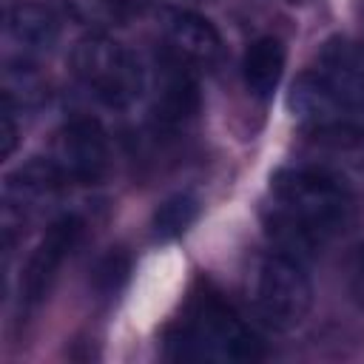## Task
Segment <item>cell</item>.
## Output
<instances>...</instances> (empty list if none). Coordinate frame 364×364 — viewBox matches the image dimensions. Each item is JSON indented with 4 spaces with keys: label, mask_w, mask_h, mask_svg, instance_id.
I'll return each mask as SVG.
<instances>
[{
    "label": "cell",
    "mask_w": 364,
    "mask_h": 364,
    "mask_svg": "<svg viewBox=\"0 0 364 364\" xmlns=\"http://www.w3.org/2000/svg\"><path fill=\"white\" fill-rule=\"evenodd\" d=\"M353 219V196L327 171L290 168L270 182L264 222L270 236L296 259L318 250Z\"/></svg>",
    "instance_id": "1"
},
{
    "label": "cell",
    "mask_w": 364,
    "mask_h": 364,
    "mask_svg": "<svg viewBox=\"0 0 364 364\" xmlns=\"http://www.w3.org/2000/svg\"><path fill=\"white\" fill-rule=\"evenodd\" d=\"M168 355L176 361L242 364L262 358V341L222 299L199 296L171 330Z\"/></svg>",
    "instance_id": "2"
},
{
    "label": "cell",
    "mask_w": 364,
    "mask_h": 364,
    "mask_svg": "<svg viewBox=\"0 0 364 364\" xmlns=\"http://www.w3.org/2000/svg\"><path fill=\"white\" fill-rule=\"evenodd\" d=\"M77 80L108 108H128L145 91V71L134 51L105 31H91L71 51Z\"/></svg>",
    "instance_id": "3"
},
{
    "label": "cell",
    "mask_w": 364,
    "mask_h": 364,
    "mask_svg": "<svg viewBox=\"0 0 364 364\" xmlns=\"http://www.w3.org/2000/svg\"><path fill=\"white\" fill-rule=\"evenodd\" d=\"M253 299L267 324L293 330L304 321L313 304V287L301 262L290 253H270L256 270Z\"/></svg>",
    "instance_id": "4"
},
{
    "label": "cell",
    "mask_w": 364,
    "mask_h": 364,
    "mask_svg": "<svg viewBox=\"0 0 364 364\" xmlns=\"http://www.w3.org/2000/svg\"><path fill=\"white\" fill-rule=\"evenodd\" d=\"M48 159L54 162V168L65 182L94 185L108 173V165H111L108 136L97 119H88V117L71 119L57 131Z\"/></svg>",
    "instance_id": "5"
},
{
    "label": "cell",
    "mask_w": 364,
    "mask_h": 364,
    "mask_svg": "<svg viewBox=\"0 0 364 364\" xmlns=\"http://www.w3.org/2000/svg\"><path fill=\"white\" fill-rule=\"evenodd\" d=\"M80 236H82V222L77 216H60L57 222H51V228L46 230V236L40 239V245L34 247V253L23 270V279H20L23 307L31 310L48 296L63 262L71 256Z\"/></svg>",
    "instance_id": "6"
},
{
    "label": "cell",
    "mask_w": 364,
    "mask_h": 364,
    "mask_svg": "<svg viewBox=\"0 0 364 364\" xmlns=\"http://www.w3.org/2000/svg\"><path fill=\"white\" fill-rule=\"evenodd\" d=\"M162 54L193 71H210L222 60V37L210 20L193 11H168L162 20Z\"/></svg>",
    "instance_id": "7"
},
{
    "label": "cell",
    "mask_w": 364,
    "mask_h": 364,
    "mask_svg": "<svg viewBox=\"0 0 364 364\" xmlns=\"http://www.w3.org/2000/svg\"><path fill=\"white\" fill-rule=\"evenodd\" d=\"M199 111L196 71L159 54V74L154 91V122L165 131L185 128Z\"/></svg>",
    "instance_id": "8"
},
{
    "label": "cell",
    "mask_w": 364,
    "mask_h": 364,
    "mask_svg": "<svg viewBox=\"0 0 364 364\" xmlns=\"http://www.w3.org/2000/svg\"><path fill=\"white\" fill-rule=\"evenodd\" d=\"M316 74L353 114L364 111V43L333 40L318 57Z\"/></svg>",
    "instance_id": "9"
},
{
    "label": "cell",
    "mask_w": 364,
    "mask_h": 364,
    "mask_svg": "<svg viewBox=\"0 0 364 364\" xmlns=\"http://www.w3.org/2000/svg\"><path fill=\"white\" fill-rule=\"evenodd\" d=\"M284 71V46L276 37H259L256 43H250V48L245 51V63H242V74H245V85L253 97L267 100Z\"/></svg>",
    "instance_id": "10"
},
{
    "label": "cell",
    "mask_w": 364,
    "mask_h": 364,
    "mask_svg": "<svg viewBox=\"0 0 364 364\" xmlns=\"http://www.w3.org/2000/svg\"><path fill=\"white\" fill-rule=\"evenodd\" d=\"M57 17L43 6H17L9 14V34L23 51H43L57 40Z\"/></svg>",
    "instance_id": "11"
},
{
    "label": "cell",
    "mask_w": 364,
    "mask_h": 364,
    "mask_svg": "<svg viewBox=\"0 0 364 364\" xmlns=\"http://www.w3.org/2000/svg\"><path fill=\"white\" fill-rule=\"evenodd\" d=\"M151 0H68L74 20L97 28L122 26L131 17H139Z\"/></svg>",
    "instance_id": "12"
},
{
    "label": "cell",
    "mask_w": 364,
    "mask_h": 364,
    "mask_svg": "<svg viewBox=\"0 0 364 364\" xmlns=\"http://www.w3.org/2000/svg\"><path fill=\"white\" fill-rule=\"evenodd\" d=\"M196 219V199L193 196H173L156 210V233L159 236H179Z\"/></svg>",
    "instance_id": "13"
},
{
    "label": "cell",
    "mask_w": 364,
    "mask_h": 364,
    "mask_svg": "<svg viewBox=\"0 0 364 364\" xmlns=\"http://www.w3.org/2000/svg\"><path fill=\"white\" fill-rule=\"evenodd\" d=\"M347 287H350V296L355 301L358 310H364V245L353 253L350 259V267H347Z\"/></svg>",
    "instance_id": "14"
},
{
    "label": "cell",
    "mask_w": 364,
    "mask_h": 364,
    "mask_svg": "<svg viewBox=\"0 0 364 364\" xmlns=\"http://www.w3.org/2000/svg\"><path fill=\"white\" fill-rule=\"evenodd\" d=\"M14 136H17V128H14V122H11V105L6 102V108H3V156H9L11 151H14Z\"/></svg>",
    "instance_id": "15"
}]
</instances>
